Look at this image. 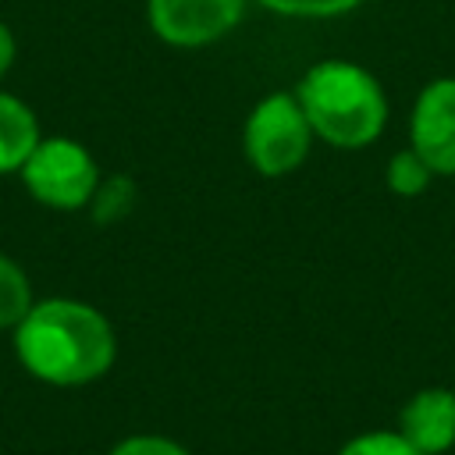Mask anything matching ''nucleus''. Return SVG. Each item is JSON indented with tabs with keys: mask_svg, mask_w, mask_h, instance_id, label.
Returning <instances> with one entry per match:
<instances>
[{
	"mask_svg": "<svg viewBox=\"0 0 455 455\" xmlns=\"http://www.w3.org/2000/svg\"><path fill=\"white\" fill-rule=\"evenodd\" d=\"M245 0H146L149 28L178 50H199L242 21Z\"/></svg>",
	"mask_w": 455,
	"mask_h": 455,
	"instance_id": "5",
	"label": "nucleus"
},
{
	"mask_svg": "<svg viewBox=\"0 0 455 455\" xmlns=\"http://www.w3.org/2000/svg\"><path fill=\"white\" fill-rule=\"evenodd\" d=\"M384 178H387V188H391L395 196H419V192L430 188L434 171L416 156V149H402V153H395V156L387 160Z\"/></svg>",
	"mask_w": 455,
	"mask_h": 455,
	"instance_id": "10",
	"label": "nucleus"
},
{
	"mask_svg": "<svg viewBox=\"0 0 455 455\" xmlns=\"http://www.w3.org/2000/svg\"><path fill=\"white\" fill-rule=\"evenodd\" d=\"M338 455H423V451L412 448L398 430H370V434L345 441Z\"/></svg>",
	"mask_w": 455,
	"mask_h": 455,
	"instance_id": "12",
	"label": "nucleus"
},
{
	"mask_svg": "<svg viewBox=\"0 0 455 455\" xmlns=\"http://www.w3.org/2000/svg\"><path fill=\"white\" fill-rule=\"evenodd\" d=\"M14 355L25 373L43 384L82 387L114 366L117 338L96 306L57 295L32 302L25 320L14 327Z\"/></svg>",
	"mask_w": 455,
	"mask_h": 455,
	"instance_id": "1",
	"label": "nucleus"
},
{
	"mask_svg": "<svg viewBox=\"0 0 455 455\" xmlns=\"http://www.w3.org/2000/svg\"><path fill=\"white\" fill-rule=\"evenodd\" d=\"M409 149H416L434 174H455V78H434L416 96Z\"/></svg>",
	"mask_w": 455,
	"mask_h": 455,
	"instance_id": "6",
	"label": "nucleus"
},
{
	"mask_svg": "<svg viewBox=\"0 0 455 455\" xmlns=\"http://www.w3.org/2000/svg\"><path fill=\"white\" fill-rule=\"evenodd\" d=\"M398 434L423 455H444L455 444V391L423 387L398 412Z\"/></svg>",
	"mask_w": 455,
	"mask_h": 455,
	"instance_id": "7",
	"label": "nucleus"
},
{
	"mask_svg": "<svg viewBox=\"0 0 455 455\" xmlns=\"http://www.w3.org/2000/svg\"><path fill=\"white\" fill-rule=\"evenodd\" d=\"M32 281L18 259L0 252V331H14L32 309Z\"/></svg>",
	"mask_w": 455,
	"mask_h": 455,
	"instance_id": "9",
	"label": "nucleus"
},
{
	"mask_svg": "<svg viewBox=\"0 0 455 455\" xmlns=\"http://www.w3.org/2000/svg\"><path fill=\"white\" fill-rule=\"evenodd\" d=\"M18 174L28 196L50 210L89 206L103 181L92 153L68 135H43Z\"/></svg>",
	"mask_w": 455,
	"mask_h": 455,
	"instance_id": "3",
	"label": "nucleus"
},
{
	"mask_svg": "<svg viewBox=\"0 0 455 455\" xmlns=\"http://www.w3.org/2000/svg\"><path fill=\"white\" fill-rule=\"evenodd\" d=\"M14 57H18V39H14L11 25L0 18V78L14 68Z\"/></svg>",
	"mask_w": 455,
	"mask_h": 455,
	"instance_id": "15",
	"label": "nucleus"
},
{
	"mask_svg": "<svg viewBox=\"0 0 455 455\" xmlns=\"http://www.w3.org/2000/svg\"><path fill=\"white\" fill-rule=\"evenodd\" d=\"M256 4L284 18H338L355 11L363 0H256Z\"/></svg>",
	"mask_w": 455,
	"mask_h": 455,
	"instance_id": "11",
	"label": "nucleus"
},
{
	"mask_svg": "<svg viewBox=\"0 0 455 455\" xmlns=\"http://www.w3.org/2000/svg\"><path fill=\"white\" fill-rule=\"evenodd\" d=\"M309 142H313V128L295 92H270L245 117V132H242L245 160L267 178H281L295 171L306 160Z\"/></svg>",
	"mask_w": 455,
	"mask_h": 455,
	"instance_id": "4",
	"label": "nucleus"
},
{
	"mask_svg": "<svg viewBox=\"0 0 455 455\" xmlns=\"http://www.w3.org/2000/svg\"><path fill=\"white\" fill-rule=\"evenodd\" d=\"M39 139L43 128L36 110L21 96L0 89V174H18Z\"/></svg>",
	"mask_w": 455,
	"mask_h": 455,
	"instance_id": "8",
	"label": "nucleus"
},
{
	"mask_svg": "<svg viewBox=\"0 0 455 455\" xmlns=\"http://www.w3.org/2000/svg\"><path fill=\"white\" fill-rule=\"evenodd\" d=\"M132 181L128 178H110V181H100V188H96V196H92V213H96V220H117V217H124L128 213V206H132Z\"/></svg>",
	"mask_w": 455,
	"mask_h": 455,
	"instance_id": "13",
	"label": "nucleus"
},
{
	"mask_svg": "<svg viewBox=\"0 0 455 455\" xmlns=\"http://www.w3.org/2000/svg\"><path fill=\"white\" fill-rule=\"evenodd\" d=\"M295 100L323 142L338 149H363L370 146L387 121V100L380 82L352 60H320L313 64L299 85Z\"/></svg>",
	"mask_w": 455,
	"mask_h": 455,
	"instance_id": "2",
	"label": "nucleus"
},
{
	"mask_svg": "<svg viewBox=\"0 0 455 455\" xmlns=\"http://www.w3.org/2000/svg\"><path fill=\"white\" fill-rule=\"evenodd\" d=\"M107 455H192V451L160 434H132V437L117 441Z\"/></svg>",
	"mask_w": 455,
	"mask_h": 455,
	"instance_id": "14",
	"label": "nucleus"
}]
</instances>
